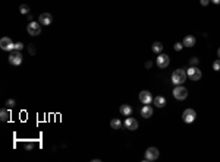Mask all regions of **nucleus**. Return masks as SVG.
<instances>
[{"mask_svg":"<svg viewBox=\"0 0 220 162\" xmlns=\"http://www.w3.org/2000/svg\"><path fill=\"white\" fill-rule=\"evenodd\" d=\"M123 124H125V127H126V129H128V130H132V132L138 129V121H136L135 118H132V117L126 118Z\"/></svg>","mask_w":220,"mask_h":162,"instance_id":"obj_12","label":"nucleus"},{"mask_svg":"<svg viewBox=\"0 0 220 162\" xmlns=\"http://www.w3.org/2000/svg\"><path fill=\"white\" fill-rule=\"evenodd\" d=\"M6 105H7V108H13V107L16 105V102H15V99H7L6 101Z\"/></svg>","mask_w":220,"mask_h":162,"instance_id":"obj_22","label":"nucleus"},{"mask_svg":"<svg viewBox=\"0 0 220 162\" xmlns=\"http://www.w3.org/2000/svg\"><path fill=\"white\" fill-rule=\"evenodd\" d=\"M182 44H183V47H186V48L194 47V45H195V37H194V35H186L185 38H183V41H182Z\"/></svg>","mask_w":220,"mask_h":162,"instance_id":"obj_13","label":"nucleus"},{"mask_svg":"<svg viewBox=\"0 0 220 162\" xmlns=\"http://www.w3.org/2000/svg\"><path fill=\"white\" fill-rule=\"evenodd\" d=\"M153 102H154V105L157 107V108H162V107L166 105V98L162 95L158 96H154V99H153Z\"/></svg>","mask_w":220,"mask_h":162,"instance_id":"obj_15","label":"nucleus"},{"mask_svg":"<svg viewBox=\"0 0 220 162\" xmlns=\"http://www.w3.org/2000/svg\"><path fill=\"white\" fill-rule=\"evenodd\" d=\"M160 155L157 148H148L145 151V161H156Z\"/></svg>","mask_w":220,"mask_h":162,"instance_id":"obj_9","label":"nucleus"},{"mask_svg":"<svg viewBox=\"0 0 220 162\" xmlns=\"http://www.w3.org/2000/svg\"><path fill=\"white\" fill-rule=\"evenodd\" d=\"M156 63H157V66L160 67V69H166V67L169 66V63H170V59L167 54H158L157 57V60H156Z\"/></svg>","mask_w":220,"mask_h":162,"instance_id":"obj_8","label":"nucleus"},{"mask_svg":"<svg viewBox=\"0 0 220 162\" xmlns=\"http://www.w3.org/2000/svg\"><path fill=\"white\" fill-rule=\"evenodd\" d=\"M9 118H11V111L7 108H2L0 110V120L2 121H9Z\"/></svg>","mask_w":220,"mask_h":162,"instance_id":"obj_17","label":"nucleus"},{"mask_svg":"<svg viewBox=\"0 0 220 162\" xmlns=\"http://www.w3.org/2000/svg\"><path fill=\"white\" fill-rule=\"evenodd\" d=\"M22 48H24L22 43H16V44H15V50L16 51H22Z\"/></svg>","mask_w":220,"mask_h":162,"instance_id":"obj_26","label":"nucleus"},{"mask_svg":"<svg viewBox=\"0 0 220 162\" xmlns=\"http://www.w3.org/2000/svg\"><path fill=\"white\" fill-rule=\"evenodd\" d=\"M195 117H197V114H195V111L192 108H186L185 111H183V114H182V120L185 123H192L195 120Z\"/></svg>","mask_w":220,"mask_h":162,"instance_id":"obj_7","label":"nucleus"},{"mask_svg":"<svg viewBox=\"0 0 220 162\" xmlns=\"http://www.w3.org/2000/svg\"><path fill=\"white\" fill-rule=\"evenodd\" d=\"M120 114L122 115H126V117H129L131 114H132V107L128 105V104H123V105H120Z\"/></svg>","mask_w":220,"mask_h":162,"instance_id":"obj_16","label":"nucleus"},{"mask_svg":"<svg viewBox=\"0 0 220 162\" xmlns=\"http://www.w3.org/2000/svg\"><path fill=\"white\" fill-rule=\"evenodd\" d=\"M213 70H216V72H220V59H217V60L213 63Z\"/></svg>","mask_w":220,"mask_h":162,"instance_id":"obj_21","label":"nucleus"},{"mask_svg":"<svg viewBox=\"0 0 220 162\" xmlns=\"http://www.w3.org/2000/svg\"><path fill=\"white\" fill-rule=\"evenodd\" d=\"M173 48H175L176 51H181L182 48H183V44H182V43H176V44H175V47H173Z\"/></svg>","mask_w":220,"mask_h":162,"instance_id":"obj_25","label":"nucleus"},{"mask_svg":"<svg viewBox=\"0 0 220 162\" xmlns=\"http://www.w3.org/2000/svg\"><path fill=\"white\" fill-rule=\"evenodd\" d=\"M153 99H154V98H153L150 91H141V92H140V101H141L142 104H150Z\"/></svg>","mask_w":220,"mask_h":162,"instance_id":"obj_11","label":"nucleus"},{"mask_svg":"<svg viewBox=\"0 0 220 162\" xmlns=\"http://www.w3.org/2000/svg\"><path fill=\"white\" fill-rule=\"evenodd\" d=\"M25 149H27V151H31V149H34V143H27V145H25Z\"/></svg>","mask_w":220,"mask_h":162,"instance_id":"obj_27","label":"nucleus"},{"mask_svg":"<svg viewBox=\"0 0 220 162\" xmlns=\"http://www.w3.org/2000/svg\"><path fill=\"white\" fill-rule=\"evenodd\" d=\"M217 56H219V59H220V48L217 50Z\"/></svg>","mask_w":220,"mask_h":162,"instance_id":"obj_31","label":"nucleus"},{"mask_svg":"<svg viewBox=\"0 0 220 162\" xmlns=\"http://www.w3.org/2000/svg\"><path fill=\"white\" fill-rule=\"evenodd\" d=\"M110 127L114 130H119L120 127H122V121L119 120V118H113L112 121H110Z\"/></svg>","mask_w":220,"mask_h":162,"instance_id":"obj_19","label":"nucleus"},{"mask_svg":"<svg viewBox=\"0 0 220 162\" xmlns=\"http://www.w3.org/2000/svg\"><path fill=\"white\" fill-rule=\"evenodd\" d=\"M0 48L5 51H13L15 50V44L12 43V39L9 37H3L0 39Z\"/></svg>","mask_w":220,"mask_h":162,"instance_id":"obj_6","label":"nucleus"},{"mask_svg":"<svg viewBox=\"0 0 220 162\" xmlns=\"http://www.w3.org/2000/svg\"><path fill=\"white\" fill-rule=\"evenodd\" d=\"M186 79H188V73H186V70H183V69H178V70H175L173 75H172V82H173V85H182Z\"/></svg>","mask_w":220,"mask_h":162,"instance_id":"obj_1","label":"nucleus"},{"mask_svg":"<svg viewBox=\"0 0 220 162\" xmlns=\"http://www.w3.org/2000/svg\"><path fill=\"white\" fill-rule=\"evenodd\" d=\"M28 53L31 54V56H34V54H35V47H34L32 44H29V45H28Z\"/></svg>","mask_w":220,"mask_h":162,"instance_id":"obj_23","label":"nucleus"},{"mask_svg":"<svg viewBox=\"0 0 220 162\" xmlns=\"http://www.w3.org/2000/svg\"><path fill=\"white\" fill-rule=\"evenodd\" d=\"M151 66H153L151 62H147V63H145V67H147V69H151Z\"/></svg>","mask_w":220,"mask_h":162,"instance_id":"obj_29","label":"nucleus"},{"mask_svg":"<svg viewBox=\"0 0 220 162\" xmlns=\"http://www.w3.org/2000/svg\"><path fill=\"white\" fill-rule=\"evenodd\" d=\"M210 2H213L214 5H220V0H210Z\"/></svg>","mask_w":220,"mask_h":162,"instance_id":"obj_30","label":"nucleus"},{"mask_svg":"<svg viewBox=\"0 0 220 162\" xmlns=\"http://www.w3.org/2000/svg\"><path fill=\"white\" fill-rule=\"evenodd\" d=\"M27 31L31 37H37L41 34V23L40 22H34V21H31L28 23V26H27Z\"/></svg>","mask_w":220,"mask_h":162,"instance_id":"obj_2","label":"nucleus"},{"mask_svg":"<svg viewBox=\"0 0 220 162\" xmlns=\"http://www.w3.org/2000/svg\"><path fill=\"white\" fill-rule=\"evenodd\" d=\"M9 63L13 64V66H19L22 63V54H21V51H16V50L11 51V54H9Z\"/></svg>","mask_w":220,"mask_h":162,"instance_id":"obj_4","label":"nucleus"},{"mask_svg":"<svg viewBox=\"0 0 220 162\" xmlns=\"http://www.w3.org/2000/svg\"><path fill=\"white\" fill-rule=\"evenodd\" d=\"M151 50L154 51V53H162V50H163V44L162 43H158V41H156V43H153V45H151Z\"/></svg>","mask_w":220,"mask_h":162,"instance_id":"obj_18","label":"nucleus"},{"mask_svg":"<svg viewBox=\"0 0 220 162\" xmlns=\"http://www.w3.org/2000/svg\"><path fill=\"white\" fill-rule=\"evenodd\" d=\"M38 22L41 23V25H45V26H49V25H51V22H53V16H51V13H41L38 18Z\"/></svg>","mask_w":220,"mask_h":162,"instance_id":"obj_10","label":"nucleus"},{"mask_svg":"<svg viewBox=\"0 0 220 162\" xmlns=\"http://www.w3.org/2000/svg\"><path fill=\"white\" fill-rule=\"evenodd\" d=\"M186 73H188V78L191 79L192 82H197V80H200V79H201V76H203L201 70H198L195 66H191L188 70H186Z\"/></svg>","mask_w":220,"mask_h":162,"instance_id":"obj_3","label":"nucleus"},{"mask_svg":"<svg viewBox=\"0 0 220 162\" xmlns=\"http://www.w3.org/2000/svg\"><path fill=\"white\" fill-rule=\"evenodd\" d=\"M209 2H210V0H200V3H201L203 6H207V5H209Z\"/></svg>","mask_w":220,"mask_h":162,"instance_id":"obj_28","label":"nucleus"},{"mask_svg":"<svg viewBox=\"0 0 220 162\" xmlns=\"http://www.w3.org/2000/svg\"><path fill=\"white\" fill-rule=\"evenodd\" d=\"M153 115V108L148 104H145V105L141 108V117L144 118H150Z\"/></svg>","mask_w":220,"mask_h":162,"instance_id":"obj_14","label":"nucleus"},{"mask_svg":"<svg viewBox=\"0 0 220 162\" xmlns=\"http://www.w3.org/2000/svg\"><path fill=\"white\" fill-rule=\"evenodd\" d=\"M19 12L22 15H29V6L28 5H21L19 6Z\"/></svg>","mask_w":220,"mask_h":162,"instance_id":"obj_20","label":"nucleus"},{"mask_svg":"<svg viewBox=\"0 0 220 162\" xmlns=\"http://www.w3.org/2000/svg\"><path fill=\"white\" fill-rule=\"evenodd\" d=\"M173 96L179 101L185 99L186 96H188V91H186V88H183L182 85H176V88L173 89Z\"/></svg>","mask_w":220,"mask_h":162,"instance_id":"obj_5","label":"nucleus"},{"mask_svg":"<svg viewBox=\"0 0 220 162\" xmlns=\"http://www.w3.org/2000/svg\"><path fill=\"white\" fill-rule=\"evenodd\" d=\"M198 62H200V60H198L197 57H192L191 60H189V64H191V66H197Z\"/></svg>","mask_w":220,"mask_h":162,"instance_id":"obj_24","label":"nucleus"}]
</instances>
